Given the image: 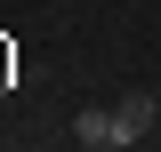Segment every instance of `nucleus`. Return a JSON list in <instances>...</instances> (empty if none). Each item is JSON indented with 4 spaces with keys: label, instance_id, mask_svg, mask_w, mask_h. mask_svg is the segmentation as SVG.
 Returning a JSON list of instances; mask_svg holds the SVG:
<instances>
[{
    "label": "nucleus",
    "instance_id": "f257e3e1",
    "mask_svg": "<svg viewBox=\"0 0 161 152\" xmlns=\"http://www.w3.org/2000/svg\"><path fill=\"white\" fill-rule=\"evenodd\" d=\"M153 112H161V104H153L145 88H129V96H121V104H113V152H129V144H137V136L153 128Z\"/></svg>",
    "mask_w": 161,
    "mask_h": 152
},
{
    "label": "nucleus",
    "instance_id": "f03ea898",
    "mask_svg": "<svg viewBox=\"0 0 161 152\" xmlns=\"http://www.w3.org/2000/svg\"><path fill=\"white\" fill-rule=\"evenodd\" d=\"M73 136H80L89 152H113V112H97V104H89V112L73 120Z\"/></svg>",
    "mask_w": 161,
    "mask_h": 152
},
{
    "label": "nucleus",
    "instance_id": "7ed1b4c3",
    "mask_svg": "<svg viewBox=\"0 0 161 152\" xmlns=\"http://www.w3.org/2000/svg\"><path fill=\"white\" fill-rule=\"evenodd\" d=\"M8 80H16V48L0 40V88H8Z\"/></svg>",
    "mask_w": 161,
    "mask_h": 152
}]
</instances>
